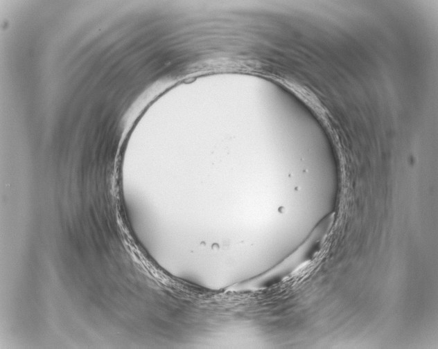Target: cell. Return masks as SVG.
<instances>
[{"label": "cell", "instance_id": "obj_1", "mask_svg": "<svg viewBox=\"0 0 438 349\" xmlns=\"http://www.w3.org/2000/svg\"><path fill=\"white\" fill-rule=\"evenodd\" d=\"M335 213H329L288 255L269 269L232 287V290L256 292L268 289L290 278L310 263L333 225Z\"/></svg>", "mask_w": 438, "mask_h": 349}]
</instances>
